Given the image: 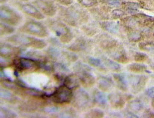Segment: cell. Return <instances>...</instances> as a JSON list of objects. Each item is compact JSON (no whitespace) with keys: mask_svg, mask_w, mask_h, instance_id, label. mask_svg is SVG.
<instances>
[{"mask_svg":"<svg viewBox=\"0 0 154 118\" xmlns=\"http://www.w3.org/2000/svg\"><path fill=\"white\" fill-rule=\"evenodd\" d=\"M16 32V28L14 26L8 25L4 23H0V36L8 37L14 34Z\"/></svg>","mask_w":154,"mask_h":118,"instance_id":"4316f807","label":"cell"},{"mask_svg":"<svg viewBox=\"0 0 154 118\" xmlns=\"http://www.w3.org/2000/svg\"><path fill=\"white\" fill-rule=\"evenodd\" d=\"M76 116V110L73 107H66L62 109L59 113H58L52 117H75Z\"/></svg>","mask_w":154,"mask_h":118,"instance_id":"83f0119b","label":"cell"},{"mask_svg":"<svg viewBox=\"0 0 154 118\" xmlns=\"http://www.w3.org/2000/svg\"><path fill=\"white\" fill-rule=\"evenodd\" d=\"M17 114L13 110L3 106H0V117L2 118H13L17 117Z\"/></svg>","mask_w":154,"mask_h":118,"instance_id":"4dcf8cb0","label":"cell"},{"mask_svg":"<svg viewBox=\"0 0 154 118\" xmlns=\"http://www.w3.org/2000/svg\"><path fill=\"white\" fill-rule=\"evenodd\" d=\"M101 1L107 6L114 8L121 6L122 3V1H121V0H101Z\"/></svg>","mask_w":154,"mask_h":118,"instance_id":"d590c367","label":"cell"},{"mask_svg":"<svg viewBox=\"0 0 154 118\" xmlns=\"http://www.w3.org/2000/svg\"><path fill=\"white\" fill-rule=\"evenodd\" d=\"M45 54L48 59H49V61L52 62H65L64 51L61 50L59 47L50 45L45 50Z\"/></svg>","mask_w":154,"mask_h":118,"instance_id":"2e32d148","label":"cell"},{"mask_svg":"<svg viewBox=\"0 0 154 118\" xmlns=\"http://www.w3.org/2000/svg\"><path fill=\"white\" fill-rule=\"evenodd\" d=\"M99 44L100 47L105 51H109L116 47L118 45V42L114 39L111 37L103 34L102 35L99 39Z\"/></svg>","mask_w":154,"mask_h":118,"instance_id":"ffe728a7","label":"cell"},{"mask_svg":"<svg viewBox=\"0 0 154 118\" xmlns=\"http://www.w3.org/2000/svg\"><path fill=\"white\" fill-rule=\"evenodd\" d=\"M41 12L48 17H53L58 13V5L54 0H33L31 2Z\"/></svg>","mask_w":154,"mask_h":118,"instance_id":"30bf717a","label":"cell"},{"mask_svg":"<svg viewBox=\"0 0 154 118\" xmlns=\"http://www.w3.org/2000/svg\"><path fill=\"white\" fill-rule=\"evenodd\" d=\"M51 72H52L55 79L63 82L65 77L70 73V69L67 64L63 62H52Z\"/></svg>","mask_w":154,"mask_h":118,"instance_id":"4fadbf2b","label":"cell"},{"mask_svg":"<svg viewBox=\"0 0 154 118\" xmlns=\"http://www.w3.org/2000/svg\"><path fill=\"white\" fill-rule=\"evenodd\" d=\"M134 60L136 62H141L146 61V59L148 57L146 54H145L144 53L136 52L134 55Z\"/></svg>","mask_w":154,"mask_h":118,"instance_id":"f35d334b","label":"cell"},{"mask_svg":"<svg viewBox=\"0 0 154 118\" xmlns=\"http://www.w3.org/2000/svg\"><path fill=\"white\" fill-rule=\"evenodd\" d=\"M81 29L85 34L88 36H91L96 33V29L93 27L91 25H82Z\"/></svg>","mask_w":154,"mask_h":118,"instance_id":"8d00e7d4","label":"cell"},{"mask_svg":"<svg viewBox=\"0 0 154 118\" xmlns=\"http://www.w3.org/2000/svg\"><path fill=\"white\" fill-rule=\"evenodd\" d=\"M83 8L77 3L69 6L58 5V18L69 26L78 27L87 22L89 18L88 13Z\"/></svg>","mask_w":154,"mask_h":118,"instance_id":"6da1fadb","label":"cell"},{"mask_svg":"<svg viewBox=\"0 0 154 118\" xmlns=\"http://www.w3.org/2000/svg\"><path fill=\"white\" fill-rule=\"evenodd\" d=\"M108 52L109 55L112 60L122 64L127 63L128 62L129 58L128 54L122 47L118 45Z\"/></svg>","mask_w":154,"mask_h":118,"instance_id":"ac0fdd59","label":"cell"},{"mask_svg":"<svg viewBox=\"0 0 154 118\" xmlns=\"http://www.w3.org/2000/svg\"><path fill=\"white\" fill-rule=\"evenodd\" d=\"M63 84L73 92L79 88L81 85L79 76L75 73H70L66 75L64 78Z\"/></svg>","mask_w":154,"mask_h":118,"instance_id":"d6986e66","label":"cell"},{"mask_svg":"<svg viewBox=\"0 0 154 118\" xmlns=\"http://www.w3.org/2000/svg\"><path fill=\"white\" fill-rule=\"evenodd\" d=\"M91 98L88 93L80 87L73 92L70 103L72 107L78 111H83L88 107Z\"/></svg>","mask_w":154,"mask_h":118,"instance_id":"9c48e42d","label":"cell"},{"mask_svg":"<svg viewBox=\"0 0 154 118\" xmlns=\"http://www.w3.org/2000/svg\"><path fill=\"white\" fill-rule=\"evenodd\" d=\"M124 115L127 117H139L136 114L134 113V112L131 111L130 110L127 111L126 113H124Z\"/></svg>","mask_w":154,"mask_h":118,"instance_id":"7bdbcfd3","label":"cell"},{"mask_svg":"<svg viewBox=\"0 0 154 118\" xmlns=\"http://www.w3.org/2000/svg\"><path fill=\"white\" fill-rule=\"evenodd\" d=\"M114 83L116 85L119 89L122 92H127L129 88V83L128 78L123 74L115 73L113 75Z\"/></svg>","mask_w":154,"mask_h":118,"instance_id":"cb8c5ba5","label":"cell"},{"mask_svg":"<svg viewBox=\"0 0 154 118\" xmlns=\"http://www.w3.org/2000/svg\"><path fill=\"white\" fill-rule=\"evenodd\" d=\"M129 110L133 112L140 111L143 107V104L140 100H133L129 102L128 104Z\"/></svg>","mask_w":154,"mask_h":118,"instance_id":"f1b7e54d","label":"cell"},{"mask_svg":"<svg viewBox=\"0 0 154 118\" xmlns=\"http://www.w3.org/2000/svg\"><path fill=\"white\" fill-rule=\"evenodd\" d=\"M89 46L90 42L88 39L81 36L75 39V40L66 47V49L76 54L86 51Z\"/></svg>","mask_w":154,"mask_h":118,"instance_id":"5bb4252c","label":"cell"},{"mask_svg":"<svg viewBox=\"0 0 154 118\" xmlns=\"http://www.w3.org/2000/svg\"><path fill=\"white\" fill-rule=\"evenodd\" d=\"M76 3L83 8H92L98 4V0H76Z\"/></svg>","mask_w":154,"mask_h":118,"instance_id":"d6a6232c","label":"cell"},{"mask_svg":"<svg viewBox=\"0 0 154 118\" xmlns=\"http://www.w3.org/2000/svg\"><path fill=\"white\" fill-rule=\"evenodd\" d=\"M129 85L131 86L134 93H138L140 92L143 88L145 86L147 78L146 76L138 75H131L128 78Z\"/></svg>","mask_w":154,"mask_h":118,"instance_id":"9a60e30c","label":"cell"},{"mask_svg":"<svg viewBox=\"0 0 154 118\" xmlns=\"http://www.w3.org/2000/svg\"><path fill=\"white\" fill-rule=\"evenodd\" d=\"M45 24L62 44H68L73 40L74 34L72 29L59 18L48 19Z\"/></svg>","mask_w":154,"mask_h":118,"instance_id":"3957f363","label":"cell"},{"mask_svg":"<svg viewBox=\"0 0 154 118\" xmlns=\"http://www.w3.org/2000/svg\"><path fill=\"white\" fill-rule=\"evenodd\" d=\"M101 28L109 34L116 35L120 32V27L117 22L112 21H104L100 23Z\"/></svg>","mask_w":154,"mask_h":118,"instance_id":"603a6c76","label":"cell"},{"mask_svg":"<svg viewBox=\"0 0 154 118\" xmlns=\"http://www.w3.org/2000/svg\"><path fill=\"white\" fill-rule=\"evenodd\" d=\"M0 98L2 101L11 105H18L21 101L16 94L3 87L0 89Z\"/></svg>","mask_w":154,"mask_h":118,"instance_id":"e0dca14e","label":"cell"},{"mask_svg":"<svg viewBox=\"0 0 154 118\" xmlns=\"http://www.w3.org/2000/svg\"><path fill=\"white\" fill-rule=\"evenodd\" d=\"M103 61L105 67L109 68V70L116 72H118L121 70V65L118 62L112 60V59L103 57Z\"/></svg>","mask_w":154,"mask_h":118,"instance_id":"484cf974","label":"cell"},{"mask_svg":"<svg viewBox=\"0 0 154 118\" xmlns=\"http://www.w3.org/2000/svg\"><path fill=\"white\" fill-rule=\"evenodd\" d=\"M142 34L138 31H132L128 34L129 40L132 42H137L140 40Z\"/></svg>","mask_w":154,"mask_h":118,"instance_id":"74e56055","label":"cell"},{"mask_svg":"<svg viewBox=\"0 0 154 118\" xmlns=\"http://www.w3.org/2000/svg\"><path fill=\"white\" fill-rule=\"evenodd\" d=\"M90 70V67L81 62H76L73 65L74 73L79 76L80 84L83 87H91L96 82L95 78L91 73Z\"/></svg>","mask_w":154,"mask_h":118,"instance_id":"ba28073f","label":"cell"},{"mask_svg":"<svg viewBox=\"0 0 154 118\" xmlns=\"http://www.w3.org/2000/svg\"><path fill=\"white\" fill-rule=\"evenodd\" d=\"M47 62L21 56L14 59L12 66L17 73H34L41 70H47Z\"/></svg>","mask_w":154,"mask_h":118,"instance_id":"277c9868","label":"cell"},{"mask_svg":"<svg viewBox=\"0 0 154 118\" xmlns=\"http://www.w3.org/2000/svg\"><path fill=\"white\" fill-rule=\"evenodd\" d=\"M16 5L23 13L29 16L32 19L41 21L44 20L45 18V16L41 12L39 9L31 2L29 3L16 2Z\"/></svg>","mask_w":154,"mask_h":118,"instance_id":"7c38bea8","label":"cell"},{"mask_svg":"<svg viewBox=\"0 0 154 118\" xmlns=\"http://www.w3.org/2000/svg\"><path fill=\"white\" fill-rule=\"evenodd\" d=\"M104 114L103 111L100 109H92L86 113V117H103Z\"/></svg>","mask_w":154,"mask_h":118,"instance_id":"836d02e7","label":"cell"},{"mask_svg":"<svg viewBox=\"0 0 154 118\" xmlns=\"http://www.w3.org/2000/svg\"><path fill=\"white\" fill-rule=\"evenodd\" d=\"M73 94V91L62 84L55 88L50 95L45 97L56 105H66L71 103Z\"/></svg>","mask_w":154,"mask_h":118,"instance_id":"52a82bcc","label":"cell"},{"mask_svg":"<svg viewBox=\"0 0 154 118\" xmlns=\"http://www.w3.org/2000/svg\"><path fill=\"white\" fill-rule=\"evenodd\" d=\"M5 41L24 48L42 50L47 46V43L43 39L18 32L5 38Z\"/></svg>","mask_w":154,"mask_h":118,"instance_id":"7a4b0ae2","label":"cell"},{"mask_svg":"<svg viewBox=\"0 0 154 118\" xmlns=\"http://www.w3.org/2000/svg\"><path fill=\"white\" fill-rule=\"evenodd\" d=\"M18 32L41 39L48 37L50 35L47 26L34 19H28L18 28Z\"/></svg>","mask_w":154,"mask_h":118,"instance_id":"5b68a950","label":"cell"},{"mask_svg":"<svg viewBox=\"0 0 154 118\" xmlns=\"http://www.w3.org/2000/svg\"><path fill=\"white\" fill-rule=\"evenodd\" d=\"M111 14L114 16V17H121L124 16V11L122 9L116 8L112 9L111 11Z\"/></svg>","mask_w":154,"mask_h":118,"instance_id":"60d3db41","label":"cell"},{"mask_svg":"<svg viewBox=\"0 0 154 118\" xmlns=\"http://www.w3.org/2000/svg\"><path fill=\"white\" fill-rule=\"evenodd\" d=\"M16 2H28L31 1V0H15Z\"/></svg>","mask_w":154,"mask_h":118,"instance_id":"f6af8a7d","label":"cell"},{"mask_svg":"<svg viewBox=\"0 0 154 118\" xmlns=\"http://www.w3.org/2000/svg\"><path fill=\"white\" fill-rule=\"evenodd\" d=\"M146 94L150 98H154V87H151L147 89L146 91Z\"/></svg>","mask_w":154,"mask_h":118,"instance_id":"b9f144b4","label":"cell"},{"mask_svg":"<svg viewBox=\"0 0 154 118\" xmlns=\"http://www.w3.org/2000/svg\"><path fill=\"white\" fill-rule=\"evenodd\" d=\"M93 98L94 103L101 106H106L108 101V96L101 90L94 91L93 95Z\"/></svg>","mask_w":154,"mask_h":118,"instance_id":"d4e9b609","label":"cell"},{"mask_svg":"<svg viewBox=\"0 0 154 118\" xmlns=\"http://www.w3.org/2000/svg\"><path fill=\"white\" fill-rule=\"evenodd\" d=\"M88 64L92 67H99L102 65V61L100 58L93 57H88L86 59Z\"/></svg>","mask_w":154,"mask_h":118,"instance_id":"e575fe53","label":"cell"},{"mask_svg":"<svg viewBox=\"0 0 154 118\" xmlns=\"http://www.w3.org/2000/svg\"><path fill=\"white\" fill-rule=\"evenodd\" d=\"M0 21L14 27L21 25L23 22V16L13 7L5 5L0 6Z\"/></svg>","mask_w":154,"mask_h":118,"instance_id":"8992f818","label":"cell"},{"mask_svg":"<svg viewBox=\"0 0 154 118\" xmlns=\"http://www.w3.org/2000/svg\"><path fill=\"white\" fill-rule=\"evenodd\" d=\"M97 84L99 89L104 92L111 89L114 85V82L109 76H100L97 79Z\"/></svg>","mask_w":154,"mask_h":118,"instance_id":"7402d4cb","label":"cell"},{"mask_svg":"<svg viewBox=\"0 0 154 118\" xmlns=\"http://www.w3.org/2000/svg\"><path fill=\"white\" fill-rule=\"evenodd\" d=\"M128 69L134 73H142L147 70V67L140 63H134L128 66Z\"/></svg>","mask_w":154,"mask_h":118,"instance_id":"f546056e","label":"cell"},{"mask_svg":"<svg viewBox=\"0 0 154 118\" xmlns=\"http://www.w3.org/2000/svg\"><path fill=\"white\" fill-rule=\"evenodd\" d=\"M128 12L129 11H136L140 7L139 3L136 2H122V6Z\"/></svg>","mask_w":154,"mask_h":118,"instance_id":"1f68e13d","label":"cell"},{"mask_svg":"<svg viewBox=\"0 0 154 118\" xmlns=\"http://www.w3.org/2000/svg\"><path fill=\"white\" fill-rule=\"evenodd\" d=\"M58 5L63 6H69L75 3V0H54Z\"/></svg>","mask_w":154,"mask_h":118,"instance_id":"ab89813d","label":"cell"},{"mask_svg":"<svg viewBox=\"0 0 154 118\" xmlns=\"http://www.w3.org/2000/svg\"><path fill=\"white\" fill-rule=\"evenodd\" d=\"M108 100L110 104L116 109H121L125 104L122 95L118 92H112L108 95Z\"/></svg>","mask_w":154,"mask_h":118,"instance_id":"44dd1931","label":"cell"},{"mask_svg":"<svg viewBox=\"0 0 154 118\" xmlns=\"http://www.w3.org/2000/svg\"><path fill=\"white\" fill-rule=\"evenodd\" d=\"M25 48L18 47L8 42L2 41L0 43V57L8 59L16 58L22 56Z\"/></svg>","mask_w":154,"mask_h":118,"instance_id":"8fae6325","label":"cell"},{"mask_svg":"<svg viewBox=\"0 0 154 118\" xmlns=\"http://www.w3.org/2000/svg\"><path fill=\"white\" fill-rule=\"evenodd\" d=\"M8 0H0V4L1 5H5L8 2Z\"/></svg>","mask_w":154,"mask_h":118,"instance_id":"ee69618b","label":"cell"}]
</instances>
